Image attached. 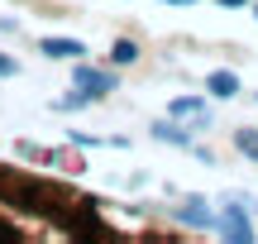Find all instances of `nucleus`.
<instances>
[{
    "label": "nucleus",
    "mask_w": 258,
    "mask_h": 244,
    "mask_svg": "<svg viewBox=\"0 0 258 244\" xmlns=\"http://www.w3.org/2000/svg\"><path fill=\"white\" fill-rule=\"evenodd\" d=\"M77 86H82L86 96H105V91H115V77L96 72V67H77Z\"/></svg>",
    "instance_id": "obj_1"
},
{
    "label": "nucleus",
    "mask_w": 258,
    "mask_h": 244,
    "mask_svg": "<svg viewBox=\"0 0 258 244\" xmlns=\"http://www.w3.org/2000/svg\"><path fill=\"white\" fill-rule=\"evenodd\" d=\"M38 53L43 57H82L86 43H77V38H38Z\"/></svg>",
    "instance_id": "obj_2"
},
{
    "label": "nucleus",
    "mask_w": 258,
    "mask_h": 244,
    "mask_svg": "<svg viewBox=\"0 0 258 244\" xmlns=\"http://www.w3.org/2000/svg\"><path fill=\"white\" fill-rule=\"evenodd\" d=\"M220 235H225V239H234V244H249V239H253V230H249V220L239 216V206H234V211H225Z\"/></svg>",
    "instance_id": "obj_3"
},
{
    "label": "nucleus",
    "mask_w": 258,
    "mask_h": 244,
    "mask_svg": "<svg viewBox=\"0 0 258 244\" xmlns=\"http://www.w3.org/2000/svg\"><path fill=\"white\" fill-rule=\"evenodd\" d=\"M177 220H182V225H191V230H206V225H211V211H206L201 197H191L182 211H177Z\"/></svg>",
    "instance_id": "obj_4"
},
{
    "label": "nucleus",
    "mask_w": 258,
    "mask_h": 244,
    "mask_svg": "<svg viewBox=\"0 0 258 244\" xmlns=\"http://www.w3.org/2000/svg\"><path fill=\"white\" fill-rule=\"evenodd\" d=\"M172 115H182V120H196V125H206V105L196 101V96H177V101H172Z\"/></svg>",
    "instance_id": "obj_5"
},
{
    "label": "nucleus",
    "mask_w": 258,
    "mask_h": 244,
    "mask_svg": "<svg viewBox=\"0 0 258 244\" xmlns=\"http://www.w3.org/2000/svg\"><path fill=\"white\" fill-rule=\"evenodd\" d=\"M206 86H211V96L230 101V96L239 91V77H234V72H211V82H206Z\"/></svg>",
    "instance_id": "obj_6"
},
{
    "label": "nucleus",
    "mask_w": 258,
    "mask_h": 244,
    "mask_svg": "<svg viewBox=\"0 0 258 244\" xmlns=\"http://www.w3.org/2000/svg\"><path fill=\"white\" fill-rule=\"evenodd\" d=\"M234 144H239V153H249V158L258 163V130H239V134H234Z\"/></svg>",
    "instance_id": "obj_7"
},
{
    "label": "nucleus",
    "mask_w": 258,
    "mask_h": 244,
    "mask_svg": "<svg viewBox=\"0 0 258 244\" xmlns=\"http://www.w3.org/2000/svg\"><path fill=\"white\" fill-rule=\"evenodd\" d=\"M153 134H158L163 144H182V149H186V134L177 130V125H167V120H163V125H153Z\"/></svg>",
    "instance_id": "obj_8"
},
{
    "label": "nucleus",
    "mask_w": 258,
    "mask_h": 244,
    "mask_svg": "<svg viewBox=\"0 0 258 244\" xmlns=\"http://www.w3.org/2000/svg\"><path fill=\"white\" fill-rule=\"evenodd\" d=\"M139 57V48L129 43V38H120V43H115V63H134Z\"/></svg>",
    "instance_id": "obj_9"
},
{
    "label": "nucleus",
    "mask_w": 258,
    "mask_h": 244,
    "mask_svg": "<svg viewBox=\"0 0 258 244\" xmlns=\"http://www.w3.org/2000/svg\"><path fill=\"white\" fill-rule=\"evenodd\" d=\"M15 72V63H10V57H0V77H10Z\"/></svg>",
    "instance_id": "obj_10"
},
{
    "label": "nucleus",
    "mask_w": 258,
    "mask_h": 244,
    "mask_svg": "<svg viewBox=\"0 0 258 244\" xmlns=\"http://www.w3.org/2000/svg\"><path fill=\"white\" fill-rule=\"evenodd\" d=\"M220 5H230V10H234V5H249V0H220Z\"/></svg>",
    "instance_id": "obj_11"
},
{
    "label": "nucleus",
    "mask_w": 258,
    "mask_h": 244,
    "mask_svg": "<svg viewBox=\"0 0 258 244\" xmlns=\"http://www.w3.org/2000/svg\"><path fill=\"white\" fill-rule=\"evenodd\" d=\"M167 5H196V0H167Z\"/></svg>",
    "instance_id": "obj_12"
},
{
    "label": "nucleus",
    "mask_w": 258,
    "mask_h": 244,
    "mask_svg": "<svg viewBox=\"0 0 258 244\" xmlns=\"http://www.w3.org/2000/svg\"><path fill=\"white\" fill-rule=\"evenodd\" d=\"M253 15H258V5H253Z\"/></svg>",
    "instance_id": "obj_13"
}]
</instances>
